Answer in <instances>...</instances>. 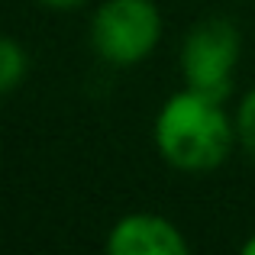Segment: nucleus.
<instances>
[{
    "label": "nucleus",
    "instance_id": "obj_1",
    "mask_svg": "<svg viewBox=\"0 0 255 255\" xmlns=\"http://www.w3.org/2000/svg\"><path fill=\"white\" fill-rule=\"evenodd\" d=\"M236 126L226 117L223 100L200 91L171 94L155 117V145L162 158L181 171H213L230 155Z\"/></svg>",
    "mask_w": 255,
    "mask_h": 255
},
{
    "label": "nucleus",
    "instance_id": "obj_2",
    "mask_svg": "<svg viewBox=\"0 0 255 255\" xmlns=\"http://www.w3.org/2000/svg\"><path fill=\"white\" fill-rule=\"evenodd\" d=\"M162 39V13L152 0H104L91 19V42L110 65H139Z\"/></svg>",
    "mask_w": 255,
    "mask_h": 255
},
{
    "label": "nucleus",
    "instance_id": "obj_3",
    "mask_svg": "<svg viewBox=\"0 0 255 255\" xmlns=\"http://www.w3.org/2000/svg\"><path fill=\"white\" fill-rule=\"evenodd\" d=\"M239 62V29L230 19H200L184 39L181 75L191 91L226 100L233 91V68Z\"/></svg>",
    "mask_w": 255,
    "mask_h": 255
},
{
    "label": "nucleus",
    "instance_id": "obj_4",
    "mask_svg": "<svg viewBox=\"0 0 255 255\" xmlns=\"http://www.w3.org/2000/svg\"><path fill=\"white\" fill-rule=\"evenodd\" d=\"M113 255H187V239L168 217L158 213H126L107 236Z\"/></svg>",
    "mask_w": 255,
    "mask_h": 255
},
{
    "label": "nucleus",
    "instance_id": "obj_5",
    "mask_svg": "<svg viewBox=\"0 0 255 255\" xmlns=\"http://www.w3.org/2000/svg\"><path fill=\"white\" fill-rule=\"evenodd\" d=\"M26 68H29V58H26V49L10 36H0V97L10 91H16L26 78Z\"/></svg>",
    "mask_w": 255,
    "mask_h": 255
},
{
    "label": "nucleus",
    "instance_id": "obj_6",
    "mask_svg": "<svg viewBox=\"0 0 255 255\" xmlns=\"http://www.w3.org/2000/svg\"><path fill=\"white\" fill-rule=\"evenodd\" d=\"M236 136L246 145V152L255 158V87L239 100V113H236Z\"/></svg>",
    "mask_w": 255,
    "mask_h": 255
},
{
    "label": "nucleus",
    "instance_id": "obj_7",
    "mask_svg": "<svg viewBox=\"0 0 255 255\" xmlns=\"http://www.w3.org/2000/svg\"><path fill=\"white\" fill-rule=\"evenodd\" d=\"M42 3L55 6V10H71V6H81L84 0H42Z\"/></svg>",
    "mask_w": 255,
    "mask_h": 255
},
{
    "label": "nucleus",
    "instance_id": "obj_8",
    "mask_svg": "<svg viewBox=\"0 0 255 255\" xmlns=\"http://www.w3.org/2000/svg\"><path fill=\"white\" fill-rule=\"evenodd\" d=\"M243 255H255V233H252V236L243 243Z\"/></svg>",
    "mask_w": 255,
    "mask_h": 255
}]
</instances>
